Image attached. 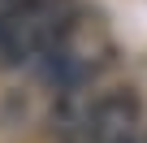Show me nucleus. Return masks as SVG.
<instances>
[{
	"mask_svg": "<svg viewBox=\"0 0 147 143\" xmlns=\"http://www.w3.org/2000/svg\"><path fill=\"white\" fill-rule=\"evenodd\" d=\"M61 13L52 0H0V65H18L52 39Z\"/></svg>",
	"mask_w": 147,
	"mask_h": 143,
	"instance_id": "1",
	"label": "nucleus"
},
{
	"mask_svg": "<svg viewBox=\"0 0 147 143\" xmlns=\"http://www.w3.org/2000/svg\"><path fill=\"white\" fill-rule=\"evenodd\" d=\"M138 126V96L134 91H108L91 104L87 113V130L95 134V143H125Z\"/></svg>",
	"mask_w": 147,
	"mask_h": 143,
	"instance_id": "2",
	"label": "nucleus"
}]
</instances>
